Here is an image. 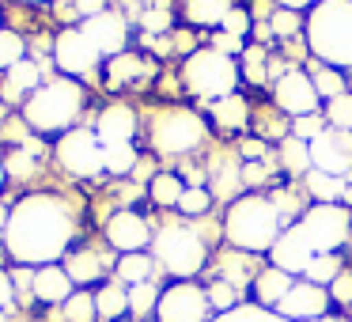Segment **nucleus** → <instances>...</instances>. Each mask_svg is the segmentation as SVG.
Wrapping results in <instances>:
<instances>
[{"instance_id": "f257e3e1", "label": "nucleus", "mask_w": 352, "mask_h": 322, "mask_svg": "<svg viewBox=\"0 0 352 322\" xmlns=\"http://www.w3.org/2000/svg\"><path fill=\"white\" fill-rule=\"evenodd\" d=\"M72 235H76V208L61 193H27L12 208L4 246L19 266L42 269L69 258Z\"/></svg>"}, {"instance_id": "f03ea898", "label": "nucleus", "mask_w": 352, "mask_h": 322, "mask_svg": "<svg viewBox=\"0 0 352 322\" xmlns=\"http://www.w3.org/2000/svg\"><path fill=\"white\" fill-rule=\"evenodd\" d=\"M223 235H228L231 250L269 254L276 246V239L284 235V216L273 197H265V193H243V197H235L228 205Z\"/></svg>"}, {"instance_id": "7ed1b4c3", "label": "nucleus", "mask_w": 352, "mask_h": 322, "mask_svg": "<svg viewBox=\"0 0 352 322\" xmlns=\"http://www.w3.org/2000/svg\"><path fill=\"white\" fill-rule=\"evenodd\" d=\"M84 103H87V92L80 80L72 76H57V80H46L31 99L23 103V122L31 125L34 133L50 137V133H72V125L80 122L84 114Z\"/></svg>"}, {"instance_id": "20e7f679", "label": "nucleus", "mask_w": 352, "mask_h": 322, "mask_svg": "<svg viewBox=\"0 0 352 322\" xmlns=\"http://www.w3.org/2000/svg\"><path fill=\"white\" fill-rule=\"evenodd\" d=\"M307 46L329 69H352V0H322L307 16Z\"/></svg>"}, {"instance_id": "39448f33", "label": "nucleus", "mask_w": 352, "mask_h": 322, "mask_svg": "<svg viewBox=\"0 0 352 322\" xmlns=\"http://www.w3.org/2000/svg\"><path fill=\"white\" fill-rule=\"evenodd\" d=\"M239 61L220 50L205 46V50H193L190 57L182 61V84L193 99H205V103H220L228 95L239 92Z\"/></svg>"}, {"instance_id": "423d86ee", "label": "nucleus", "mask_w": 352, "mask_h": 322, "mask_svg": "<svg viewBox=\"0 0 352 322\" xmlns=\"http://www.w3.org/2000/svg\"><path fill=\"white\" fill-rule=\"evenodd\" d=\"M152 258L160 269H167V277L193 281L208 261V246L193 224H167L152 239Z\"/></svg>"}, {"instance_id": "0eeeda50", "label": "nucleus", "mask_w": 352, "mask_h": 322, "mask_svg": "<svg viewBox=\"0 0 352 322\" xmlns=\"http://www.w3.org/2000/svg\"><path fill=\"white\" fill-rule=\"evenodd\" d=\"M208 140V125L197 110H163L152 118L148 144L155 155H193Z\"/></svg>"}, {"instance_id": "6e6552de", "label": "nucleus", "mask_w": 352, "mask_h": 322, "mask_svg": "<svg viewBox=\"0 0 352 322\" xmlns=\"http://www.w3.org/2000/svg\"><path fill=\"white\" fill-rule=\"evenodd\" d=\"M296 228L303 231V239L311 243L314 254H337L344 243H349L352 208H344V205H311L296 220Z\"/></svg>"}, {"instance_id": "1a4fd4ad", "label": "nucleus", "mask_w": 352, "mask_h": 322, "mask_svg": "<svg viewBox=\"0 0 352 322\" xmlns=\"http://www.w3.org/2000/svg\"><path fill=\"white\" fill-rule=\"evenodd\" d=\"M212 303L208 292L197 281H170L160 292V307H155V322H212Z\"/></svg>"}, {"instance_id": "9d476101", "label": "nucleus", "mask_w": 352, "mask_h": 322, "mask_svg": "<svg viewBox=\"0 0 352 322\" xmlns=\"http://www.w3.org/2000/svg\"><path fill=\"white\" fill-rule=\"evenodd\" d=\"M57 163L76 178H95L107 171L102 160V140L95 137V129H72L57 140Z\"/></svg>"}, {"instance_id": "9b49d317", "label": "nucleus", "mask_w": 352, "mask_h": 322, "mask_svg": "<svg viewBox=\"0 0 352 322\" xmlns=\"http://www.w3.org/2000/svg\"><path fill=\"white\" fill-rule=\"evenodd\" d=\"M102 239L118 254H144V250H152L155 231L148 224V216H140L137 208H118L107 220V228H102Z\"/></svg>"}, {"instance_id": "f8f14e48", "label": "nucleus", "mask_w": 352, "mask_h": 322, "mask_svg": "<svg viewBox=\"0 0 352 322\" xmlns=\"http://www.w3.org/2000/svg\"><path fill=\"white\" fill-rule=\"evenodd\" d=\"M273 103L288 118H307V114H318L322 95L314 92V80L303 69H284L273 84Z\"/></svg>"}, {"instance_id": "ddd939ff", "label": "nucleus", "mask_w": 352, "mask_h": 322, "mask_svg": "<svg viewBox=\"0 0 352 322\" xmlns=\"http://www.w3.org/2000/svg\"><path fill=\"white\" fill-rule=\"evenodd\" d=\"M99 50L87 42V34L80 27H65L61 34L54 39V65L65 72V76L80 80V76H91L99 69Z\"/></svg>"}, {"instance_id": "4468645a", "label": "nucleus", "mask_w": 352, "mask_h": 322, "mask_svg": "<svg viewBox=\"0 0 352 322\" xmlns=\"http://www.w3.org/2000/svg\"><path fill=\"white\" fill-rule=\"evenodd\" d=\"M329 307H333V299H329V288H322V284H311L299 277L296 284H292V292L280 299V307H276V314L288 322H322L329 314Z\"/></svg>"}, {"instance_id": "2eb2a0df", "label": "nucleus", "mask_w": 352, "mask_h": 322, "mask_svg": "<svg viewBox=\"0 0 352 322\" xmlns=\"http://www.w3.org/2000/svg\"><path fill=\"white\" fill-rule=\"evenodd\" d=\"M311 163L314 171H326L333 178H349L352 171V133L326 129L322 137L311 140Z\"/></svg>"}, {"instance_id": "dca6fc26", "label": "nucleus", "mask_w": 352, "mask_h": 322, "mask_svg": "<svg viewBox=\"0 0 352 322\" xmlns=\"http://www.w3.org/2000/svg\"><path fill=\"white\" fill-rule=\"evenodd\" d=\"M110 250V246H107ZM107 250H95V246H80V250H69L65 258V273L72 277L76 288H91V284H107L114 277V266L118 258Z\"/></svg>"}, {"instance_id": "f3484780", "label": "nucleus", "mask_w": 352, "mask_h": 322, "mask_svg": "<svg viewBox=\"0 0 352 322\" xmlns=\"http://www.w3.org/2000/svg\"><path fill=\"white\" fill-rule=\"evenodd\" d=\"M80 31H84L87 42L99 50V57H118V54H125V46H129V23H125L122 12L107 8L102 16L80 23Z\"/></svg>"}, {"instance_id": "a211bd4d", "label": "nucleus", "mask_w": 352, "mask_h": 322, "mask_svg": "<svg viewBox=\"0 0 352 322\" xmlns=\"http://www.w3.org/2000/svg\"><path fill=\"white\" fill-rule=\"evenodd\" d=\"M269 258H273V266L276 269H284V273H292V277H303L307 273V266H311L318 254L311 250V243L303 239V231L292 224V228H284V235L276 239V246L269 250Z\"/></svg>"}, {"instance_id": "6ab92c4d", "label": "nucleus", "mask_w": 352, "mask_h": 322, "mask_svg": "<svg viewBox=\"0 0 352 322\" xmlns=\"http://www.w3.org/2000/svg\"><path fill=\"white\" fill-rule=\"evenodd\" d=\"M95 137L102 144H133V137H137V114H133V107H125V103L102 107L99 118H95Z\"/></svg>"}, {"instance_id": "aec40b11", "label": "nucleus", "mask_w": 352, "mask_h": 322, "mask_svg": "<svg viewBox=\"0 0 352 322\" xmlns=\"http://www.w3.org/2000/svg\"><path fill=\"white\" fill-rule=\"evenodd\" d=\"M296 281L299 277L284 273V269H276V266H261V273L254 277V284H250V296H254V303H258L261 311H276L280 299L292 292Z\"/></svg>"}, {"instance_id": "412c9836", "label": "nucleus", "mask_w": 352, "mask_h": 322, "mask_svg": "<svg viewBox=\"0 0 352 322\" xmlns=\"http://www.w3.org/2000/svg\"><path fill=\"white\" fill-rule=\"evenodd\" d=\"M76 292V284H72V277L65 273V266H42L34 269V288L31 296L38 299V303L46 307H65V299Z\"/></svg>"}, {"instance_id": "4be33fe9", "label": "nucleus", "mask_w": 352, "mask_h": 322, "mask_svg": "<svg viewBox=\"0 0 352 322\" xmlns=\"http://www.w3.org/2000/svg\"><path fill=\"white\" fill-rule=\"evenodd\" d=\"M95 311H99V322H122L129 319V288H125L118 277H110L107 284L95 288Z\"/></svg>"}, {"instance_id": "5701e85b", "label": "nucleus", "mask_w": 352, "mask_h": 322, "mask_svg": "<svg viewBox=\"0 0 352 322\" xmlns=\"http://www.w3.org/2000/svg\"><path fill=\"white\" fill-rule=\"evenodd\" d=\"M140 76H152V61L140 57V54H129V50H125V54H118L107 61V87H125Z\"/></svg>"}, {"instance_id": "b1692460", "label": "nucleus", "mask_w": 352, "mask_h": 322, "mask_svg": "<svg viewBox=\"0 0 352 322\" xmlns=\"http://www.w3.org/2000/svg\"><path fill=\"white\" fill-rule=\"evenodd\" d=\"M208 114H212V122L220 125V129L243 133L246 125H250V103L235 92V95H228V99H220V103H208Z\"/></svg>"}, {"instance_id": "393cba45", "label": "nucleus", "mask_w": 352, "mask_h": 322, "mask_svg": "<svg viewBox=\"0 0 352 322\" xmlns=\"http://www.w3.org/2000/svg\"><path fill=\"white\" fill-rule=\"evenodd\" d=\"M155 273H160V266H155L152 254H118V266H114V277L125 284V288H133V284H148L155 281Z\"/></svg>"}, {"instance_id": "a878e982", "label": "nucleus", "mask_w": 352, "mask_h": 322, "mask_svg": "<svg viewBox=\"0 0 352 322\" xmlns=\"http://www.w3.org/2000/svg\"><path fill=\"white\" fill-rule=\"evenodd\" d=\"M182 12L193 27H220L231 12V0H182Z\"/></svg>"}, {"instance_id": "bb28decb", "label": "nucleus", "mask_w": 352, "mask_h": 322, "mask_svg": "<svg viewBox=\"0 0 352 322\" xmlns=\"http://www.w3.org/2000/svg\"><path fill=\"white\" fill-rule=\"evenodd\" d=\"M182 193H186V182H182V175H175V171H160V175L148 182V197H152L160 208H178Z\"/></svg>"}, {"instance_id": "cd10ccee", "label": "nucleus", "mask_w": 352, "mask_h": 322, "mask_svg": "<svg viewBox=\"0 0 352 322\" xmlns=\"http://www.w3.org/2000/svg\"><path fill=\"white\" fill-rule=\"evenodd\" d=\"M140 31L152 34V39L175 31V8H170V0H148V8L140 12Z\"/></svg>"}, {"instance_id": "c85d7f7f", "label": "nucleus", "mask_w": 352, "mask_h": 322, "mask_svg": "<svg viewBox=\"0 0 352 322\" xmlns=\"http://www.w3.org/2000/svg\"><path fill=\"white\" fill-rule=\"evenodd\" d=\"M307 193L314 197V205H337L344 197V178H333L326 171H311L307 175Z\"/></svg>"}, {"instance_id": "c756f323", "label": "nucleus", "mask_w": 352, "mask_h": 322, "mask_svg": "<svg viewBox=\"0 0 352 322\" xmlns=\"http://www.w3.org/2000/svg\"><path fill=\"white\" fill-rule=\"evenodd\" d=\"M280 163H284V171L307 178V175L314 171V163H311V144H307V140H299V137H284V140H280Z\"/></svg>"}, {"instance_id": "7c9ffc66", "label": "nucleus", "mask_w": 352, "mask_h": 322, "mask_svg": "<svg viewBox=\"0 0 352 322\" xmlns=\"http://www.w3.org/2000/svg\"><path fill=\"white\" fill-rule=\"evenodd\" d=\"M160 284L148 281V284H133L129 288V319L144 322V319H155V307H160Z\"/></svg>"}, {"instance_id": "2f4dec72", "label": "nucleus", "mask_w": 352, "mask_h": 322, "mask_svg": "<svg viewBox=\"0 0 352 322\" xmlns=\"http://www.w3.org/2000/svg\"><path fill=\"white\" fill-rule=\"evenodd\" d=\"M307 76L314 80V92L322 95V99H337V95H344L349 92V84H344V76L337 69H329V65H322V61H311V69H307Z\"/></svg>"}, {"instance_id": "473e14b6", "label": "nucleus", "mask_w": 352, "mask_h": 322, "mask_svg": "<svg viewBox=\"0 0 352 322\" xmlns=\"http://www.w3.org/2000/svg\"><path fill=\"white\" fill-rule=\"evenodd\" d=\"M61 319L65 322H99V311H95V292L76 288L61 307Z\"/></svg>"}, {"instance_id": "72a5a7b5", "label": "nucleus", "mask_w": 352, "mask_h": 322, "mask_svg": "<svg viewBox=\"0 0 352 322\" xmlns=\"http://www.w3.org/2000/svg\"><path fill=\"white\" fill-rule=\"evenodd\" d=\"M102 160H107L110 175H133L140 163L137 144H102Z\"/></svg>"}, {"instance_id": "f704fd0d", "label": "nucleus", "mask_w": 352, "mask_h": 322, "mask_svg": "<svg viewBox=\"0 0 352 322\" xmlns=\"http://www.w3.org/2000/svg\"><path fill=\"white\" fill-rule=\"evenodd\" d=\"M344 269V261H341V254H318V258L307 266V273H303V281H311V284H322V288H329V284L337 281V273Z\"/></svg>"}, {"instance_id": "c9c22d12", "label": "nucleus", "mask_w": 352, "mask_h": 322, "mask_svg": "<svg viewBox=\"0 0 352 322\" xmlns=\"http://www.w3.org/2000/svg\"><path fill=\"white\" fill-rule=\"evenodd\" d=\"M208 208H212V190L208 186H186L182 201H178V213L186 220H205Z\"/></svg>"}, {"instance_id": "e433bc0d", "label": "nucleus", "mask_w": 352, "mask_h": 322, "mask_svg": "<svg viewBox=\"0 0 352 322\" xmlns=\"http://www.w3.org/2000/svg\"><path fill=\"white\" fill-rule=\"evenodd\" d=\"M27 57V42L19 31H8V27H0V72H12L19 61Z\"/></svg>"}, {"instance_id": "4c0bfd02", "label": "nucleus", "mask_w": 352, "mask_h": 322, "mask_svg": "<svg viewBox=\"0 0 352 322\" xmlns=\"http://www.w3.org/2000/svg\"><path fill=\"white\" fill-rule=\"evenodd\" d=\"M239 72H243L246 84H265L269 76V57L261 46H246L243 57H239Z\"/></svg>"}, {"instance_id": "58836bf2", "label": "nucleus", "mask_w": 352, "mask_h": 322, "mask_svg": "<svg viewBox=\"0 0 352 322\" xmlns=\"http://www.w3.org/2000/svg\"><path fill=\"white\" fill-rule=\"evenodd\" d=\"M208 303H212V311H220V314H228V311H235V307H243V292L235 288V284H228V281H220L216 277L212 284H208Z\"/></svg>"}, {"instance_id": "ea45409f", "label": "nucleus", "mask_w": 352, "mask_h": 322, "mask_svg": "<svg viewBox=\"0 0 352 322\" xmlns=\"http://www.w3.org/2000/svg\"><path fill=\"white\" fill-rule=\"evenodd\" d=\"M326 125L329 129H341V133H352V92L326 103Z\"/></svg>"}, {"instance_id": "a19ab883", "label": "nucleus", "mask_w": 352, "mask_h": 322, "mask_svg": "<svg viewBox=\"0 0 352 322\" xmlns=\"http://www.w3.org/2000/svg\"><path fill=\"white\" fill-rule=\"evenodd\" d=\"M269 31H273V39H296L299 31H307V27H303V12L276 8L273 16H269Z\"/></svg>"}, {"instance_id": "79ce46f5", "label": "nucleus", "mask_w": 352, "mask_h": 322, "mask_svg": "<svg viewBox=\"0 0 352 322\" xmlns=\"http://www.w3.org/2000/svg\"><path fill=\"white\" fill-rule=\"evenodd\" d=\"M220 31L223 34H235V39L246 42V34L254 31V16L246 8H239V4H231V12L223 16V23H220Z\"/></svg>"}, {"instance_id": "37998d69", "label": "nucleus", "mask_w": 352, "mask_h": 322, "mask_svg": "<svg viewBox=\"0 0 352 322\" xmlns=\"http://www.w3.org/2000/svg\"><path fill=\"white\" fill-rule=\"evenodd\" d=\"M329 125H326V114H307V118H292V137L307 140L311 144L314 137H322Z\"/></svg>"}, {"instance_id": "c03bdc74", "label": "nucleus", "mask_w": 352, "mask_h": 322, "mask_svg": "<svg viewBox=\"0 0 352 322\" xmlns=\"http://www.w3.org/2000/svg\"><path fill=\"white\" fill-rule=\"evenodd\" d=\"M239 190H243V167H223L220 178H216V190L212 193L228 197V205H231V197H235Z\"/></svg>"}, {"instance_id": "a18cd8bd", "label": "nucleus", "mask_w": 352, "mask_h": 322, "mask_svg": "<svg viewBox=\"0 0 352 322\" xmlns=\"http://www.w3.org/2000/svg\"><path fill=\"white\" fill-rule=\"evenodd\" d=\"M329 299H333V307H352V269L344 266L341 273H337V281L329 284Z\"/></svg>"}, {"instance_id": "49530a36", "label": "nucleus", "mask_w": 352, "mask_h": 322, "mask_svg": "<svg viewBox=\"0 0 352 322\" xmlns=\"http://www.w3.org/2000/svg\"><path fill=\"white\" fill-rule=\"evenodd\" d=\"M34 155H38V152H31V148H16V152H12L8 160H4V171H8V175L27 178V175L34 171Z\"/></svg>"}, {"instance_id": "de8ad7c7", "label": "nucleus", "mask_w": 352, "mask_h": 322, "mask_svg": "<svg viewBox=\"0 0 352 322\" xmlns=\"http://www.w3.org/2000/svg\"><path fill=\"white\" fill-rule=\"evenodd\" d=\"M269 182V167L261 163H243V190H261Z\"/></svg>"}, {"instance_id": "09e8293b", "label": "nucleus", "mask_w": 352, "mask_h": 322, "mask_svg": "<svg viewBox=\"0 0 352 322\" xmlns=\"http://www.w3.org/2000/svg\"><path fill=\"white\" fill-rule=\"evenodd\" d=\"M212 50H220V54H228V57H243V50H246V42L243 39H235V34H212Z\"/></svg>"}, {"instance_id": "8fccbe9b", "label": "nucleus", "mask_w": 352, "mask_h": 322, "mask_svg": "<svg viewBox=\"0 0 352 322\" xmlns=\"http://www.w3.org/2000/svg\"><path fill=\"white\" fill-rule=\"evenodd\" d=\"M239 152H243L246 163H261L265 152H269V144H265V137H246L243 144H239Z\"/></svg>"}, {"instance_id": "3c124183", "label": "nucleus", "mask_w": 352, "mask_h": 322, "mask_svg": "<svg viewBox=\"0 0 352 322\" xmlns=\"http://www.w3.org/2000/svg\"><path fill=\"white\" fill-rule=\"evenodd\" d=\"M12 307H16V281L8 269H0V311H12Z\"/></svg>"}, {"instance_id": "603ef678", "label": "nucleus", "mask_w": 352, "mask_h": 322, "mask_svg": "<svg viewBox=\"0 0 352 322\" xmlns=\"http://www.w3.org/2000/svg\"><path fill=\"white\" fill-rule=\"evenodd\" d=\"M72 12H76L80 19H95V16H102L107 12V0H72Z\"/></svg>"}, {"instance_id": "864d4df0", "label": "nucleus", "mask_w": 352, "mask_h": 322, "mask_svg": "<svg viewBox=\"0 0 352 322\" xmlns=\"http://www.w3.org/2000/svg\"><path fill=\"white\" fill-rule=\"evenodd\" d=\"M193 42H197V39H193V31H186V27H182V31L170 34V50H182L186 57L193 54Z\"/></svg>"}, {"instance_id": "5fc2aeb1", "label": "nucleus", "mask_w": 352, "mask_h": 322, "mask_svg": "<svg viewBox=\"0 0 352 322\" xmlns=\"http://www.w3.org/2000/svg\"><path fill=\"white\" fill-rule=\"evenodd\" d=\"M314 0H276V8H288V12H303V8H311Z\"/></svg>"}, {"instance_id": "6e6d98bb", "label": "nucleus", "mask_w": 352, "mask_h": 322, "mask_svg": "<svg viewBox=\"0 0 352 322\" xmlns=\"http://www.w3.org/2000/svg\"><path fill=\"white\" fill-rule=\"evenodd\" d=\"M8 220H12V208H4V205H0V235L8 231Z\"/></svg>"}, {"instance_id": "4d7b16f0", "label": "nucleus", "mask_w": 352, "mask_h": 322, "mask_svg": "<svg viewBox=\"0 0 352 322\" xmlns=\"http://www.w3.org/2000/svg\"><path fill=\"white\" fill-rule=\"evenodd\" d=\"M4 178H8V171H4V160H0V190H4Z\"/></svg>"}, {"instance_id": "13d9d810", "label": "nucleus", "mask_w": 352, "mask_h": 322, "mask_svg": "<svg viewBox=\"0 0 352 322\" xmlns=\"http://www.w3.org/2000/svg\"><path fill=\"white\" fill-rule=\"evenodd\" d=\"M0 122H4V99H0Z\"/></svg>"}, {"instance_id": "bf43d9fd", "label": "nucleus", "mask_w": 352, "mask_h": 322, "mask_svg": "<svg viewBox=\"0 0 352 322\" xmlns=\"http://www.w3.org/2000/svg\"><path fill=\"white\" fill-rule=\"evenodd\" d=\"M27 4H46V0H27Z\"/></svg>"}, {"instance_id": "052dcab7", "label": "nucleus", "mask_w": 352, "mask_h": 322, "mask_svg": "<svg viewBox=\"0 0 352 322\" xmlns=\"http://www.w3.org/2000/svg\"><path fill=\"white\" fill-rule=\"evenodd\" d=\"M318 4H322V0H318Z\"/></svg>"}]
</instances>
